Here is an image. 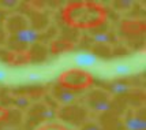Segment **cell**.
Instances as JSON below:
<instances>
[{"instance_id": "277c9868", "label": "cell", "mask_w": 146, "mask_h": 130, "mask_svg": "<svg viewBox=\"0 0 146 130\" xmlns=\"http://www.w3.org/2000/svg\"><path fill=\"white\" fill-rule=\"evenodd\" d=\"M86 104L90 110L96 111V112H101V114H107L112 108V96L109 95V92L96 88L86 95Z\"/></svg>"}, {"instance_id": "9c48e42d", "label": "cell", "mask_w": 146, "mask_h": 130, "mask_svg": "<svg viewBox=\"0 0 146 130\" xmlns=\"http://www.w3.org/2000/svg\"><path fill=\"white\" fill-rule=\"evenodd\" d=\"M52 96L53 99L56 100L59 104H62V105H70V104H74L76 101V92H72L70 89H66L63 88L62 85H53L52 86Z\"/></svg>"}, {"instance_id": "5b68a950", "label": "cell", "mask_w": 146, "mask_h": 130, "mask_svg": "<svg viewBox=\"0 0 146 130\" xmlns=\"http://www.w3.org/2000/svg\"><path fill=\"white\" fill-rule=\"evenodd\" d=\"M57 117L62 121L67 123L75 125V126H82L86 122L88 118V110L78 105V104H70V105H63L60 110L57 111Z\"/></svg>"}, {"instance_id": "ac0fdd59", "label": "cell", "mask_w": 146, "mask_h": 130, "mask_svg": "<svg viewBox=\"0 0 146 130\" xmlns=\"http://www.w3.org/2000/svg\"><path fill=\"white\" fill-rule=\"evenodd\" d=\"M92 51L96 52L97 55H101V56H109L112 53V47L105 45V44H94L92 47Z\"/></svg>"}, {"instance_id": "e0dca14e", "label": "cell", "mask_w": 146, "mask_h": 130, "mask_svg": "<svg viewBox=\"0 0 146 130\" xmlns=\"http://www.w3.org/2000/svg\"><path fill=\"white\" fill-rule=\"evenodd\" d=\"M76 62L81 66H93L96 62V56L92 53V52H83V53H79L75 59Z\"/></svg>"}, {"instance_id": "603a6c76", "label": "cell", "mask_w": 146, "mask_h": 130, "mask_svg": "<svg viewBox=\"0 0 146 130\" xmlns=\"http://www.w3.org/2000/svg\"><path fill=\"white\" fill-rule=\"evenodd\" d=\"M115 6H116L117 10H128L130 7L133 6V3H131V1H127V0H123V1H116Z\"/></svg>"}, {"instance_id": "d6986e66", "label": "cell", "mask_w": 146, "mask_h": 130, "mask_svg": "<svg viewBox=\"0 0 146 130\" xmlns=\"http://www.w3.org/2000/svg\"><path fill=\"white\" fill-rule=\"evenodd\" d=\"M13 103L15 105V108L21 110L23 107H29L30 105V100H29L27 96H17V97L13 99Z\"/></svg>"}, {"instance_id": "83f0119b", "label": "cell", "mask_w": 146, "mask_h": 130, "mask_svg": "<svg viewBox=\"0 0 146 130\" xmlns=\"http://www.w3.org/2000/svg\"><path fill=\"white\" fill-rule=\"evenodd\" d=\"M4 78H6V73L0 70V81H4Z\"/></svg>"}, {"instance_id": "52a82bcc", "label": "cell", "mask_w": 146, "mask_h": 130, "mask_svg": "<svg viewBox=\"0 0 146 130\" xmlns=\"http://www.w3.org/2000/svg\"><path fill=\"white\" fill-rule=\"evenodd\" d=\"M27 27H30V21L27 19V17L22 15V14H13L4 21V30L8 36L19 32L22 29H27Z\"/></svg>"}, {"instance_id": "cb8c5ba5", "label": "cell", "mask_w": 146, "mask_h": 130, "mask_svg": "<svg viewBox=\"0 0 146 130\" xmlns=\"http://www.w3.org/2000/svg\"><path fill=\"white\" fill-rule=\"evenodd\" d=\"M7 117H8V108L0 105V123H6Z\"/></svg>"}, {"instance_id": "4316f807", "label": "cell", "mask_w": 146, "mask_h": 130, "mask_svg": "<svg viewBox=\"0 0 146 130\" xmlns=\"http://www.w3.org/2000/svg\"><path fill=\"white\" fill-rule=\"evenodd\" d=\"M4 21H6V17H4V13H3V11L0 10V25H1V23H3Z\"/></svg>"}, {"instance_id": "7c38bea8", "label": "cell", "mask_w": 146, "mask_h": 130, "mask_svg": "<svg viewBox=\"0 0 146 130\" xmlns=\"http://www.w3.org/2000/svg\"><path fill=\"white\" fill-rule=\"evenodd\" d=\"M121 29L126 33H130V34H141V33L145 32L146 25L145 22L141 19H127L121 22Z\"/></svg>"}, {"instance_id": "484cf974", "label": "cell", "mask_w": 146, "mask_h": 130, "mask_svg": "<svg viewBox=\"0 0 146 130\" xmlns=\"http://www.w3.org/2000/svg\"><path fill=\"white\" fill-rule=\"evenodd\" d=\"M0 130H22L21 127H13V126H3Z\"/></svg>"}, {"instance_id": "3957f363", "label": "cell", "mask_w": 146, "mask_h": 130, "mask_svg": "<svg viewBox=\"0 0 146 130\" xmlns=\"http://www.w3.org/2000/svg\"><path fill=\"white\" fill-rule=\"evenodd\" d=\"M41 37V30H38L36 27H27V29H22L19 32L7 36V45L10 49H13L17 53H22L26 52L29 48L34 44H37Z\"/></svg>"}, {"instance_id": "8992f818", "label": "cell", "mask_w": 146, "mask_h": 130, "mask_svg": "<svg viewBox=\"0 0 146 130\" xmlns=\"http://www.w3.org/2000/svg\"><path fill=\"white\" fill-rule=\"evenodd\" d=\"M123 125L126 130H145V110H128L123 117Z\"/></svg>"}, {"instance_id": "4fadbf2b", "label": "cell", "mask_w": 146, "mask_h": 130, "mask_svg": "<svg viewBox=\"0 0 146 130\" xmlns=\"http://www.w3.org/2000/svg\"><path fill=\"white\" fill-rule=\"evenodd\" d=\"M131 91L130 85L121 81H115L109 86V95H115V96H124Z\"/></svg>"}, {"instance_id": "5bb4252c", "label": "cell", "mask_w": 146, "mask_h": 130, "mask_svg": "<svg viewBox=\"0 0 146 130\" xmlns=\"http://www.w3.org/2000/svg\"><path fill=\"white\" fill-rule=\"evenodd\" d=\"M23 122V114L22 111L18 108H11L8 110V117H7V122L10 126L13 127H19V125Z\"/></svg>"}, {"instance_id": "44dd1931", "label": "cell", "mask_w": 146, "mask_h": 130, "mask_svg": "<svg viewBox=\"0 0 146 130\" xmlns=\"http://www.w3.org/2000/svg\"><path fill=\"white\" fill-rule=\"evenodd\" d=\"M81 130H104L102 126L97 122H93V121H86L85 123L81 126Z\"/></svg>"}, {"instance_id": "30bf717a", "label": "cell", "mask_w": 146, "mask_h": 130, "mask_svg": "<svg viewBox=\"0 0 146 130\" xmlns=\"http://www.w3.org/2000/svg\"><path fill=\"white\" fill-rule=\"evenodd\" d=\"M102 129L104 130H126L124 129V125H123V121L121 118L116 117L111 112H107V114H102L101 117V123Z\"/></svg>"}, {"instance_id": "9a60e30c", "label": "cell", "mask_w": 146, "mask_h": 130, "mask_svg": "<svg viewBox=\"0 0 146 130\" xmlns=\"http://www.w3.org/2000/svg\"><path fill=\"white\" fill-rule=\"evenodd\" d=\"M72 47H74L72 41H68V40H55V41H52L51 51L53 53H60V52L71 49Z\"/></svg>"}, {"instance_id": "ba28073f", "label": "cell", "mask_w": 146, "mask_h": 130, "mask_svg": "<svg viewBox=\"0 0 146 130\" xmlns=\"http://www.w3.org/2000/svg\"><path fill=\"white\" fill-rule=\"evenodd\" d=\"M55 110L49 107L48 104L45 103H36L33 104L32 107L29 108V112H27V118L29 121H45V119H52L55 117Z\"/></svg>"}, {"instance_id": "2e32d148", "label": "cell", "mask_w": 146, "mask_h": 130, "mask_svg": "<svg viewBox=\"0 0 146 130\" xmlns=\"http://www.w3.org/2000/svg\"><path fill=\"white\" fill-rule=\"evenodd\" d=\"M93 40L96 44H105V45H111L115 41V37L108 32H97L93 34Z\"/></svg>"}, {"instance_id": "8fae6325", "label": "cell", "mask_w": 146, "mask_h": 130, "mask_svg": "<svg viewBox=\"0 0 146 130\" xmlns=\"http://www.w3.org/2000/svg\"><path fill=\"white\" fill-rule=\"evenodd\" d=\"M26 58L27 62H41L46 58V48L42 44H34L26 51Z\"/></svg>"}, {"instance_id": "f1b7e54d", "label": "cell", "mask_w": 146, "mask_h": 130, "mask_svg": "<svg viewBox=\"0 0 146 130\" xmlns=\"http://www.w3.org/2000/svg\"><path fill=\"white\" fill-rule=\"evenodd\" d=\"M38 78H40V75H38V74H34V73L30 75V79H38Z\"/></svg>"}, {"instance_id": "ffe728a7", "label": "cell", "mask_w": 146, "mask_h": 130, "mask_svg": "<svg viewBox=\"0 0 146 130\" xmlns=\"http://www.w3.org/2000/svg\"><path fill=\"white\" fill-rule=\"evenodd\" d=\"M37 130H67V127L60 123H42Z\"/></svg>"}, {"instance_id": "6da1fadb", "label": "cell", "mask_w": 146, "mask_h": 130, "mask_svg": "<svg viewBox=\"0 0 146 130\" xmlns=\"http://www.w3.org/2000/svg\"><path fill=\"white\" fill-rule=\"evenodd\" d=\"M62 18L72 29H94L107 19V10L96 1H71L63 8Z\"/></svg>"}, {"instance_id": "7a4b0ae2", "label": "cell", "mask_w": 146, "mask_h": 130, "mask_svg": "<svg viewBox=\"0 0 146 130\" xmlns=\"http://www.w3.org/2000/svg\"><path fill=\"white\" fill-rule=\"evenodd\" d=\"M94 82V77L90 71L82 70V69H70L63 71L59 78L57 84L62 85L66 89H70L72 92H79L92 88Z\"/></svg>"}, {"instance_id": "d4e9b609", "label": "cell", "mask_w": 146, "mask_h": 130, "mask_svg": "<svg viewBox=\"0 0 146 130\" xmlns=\"http://www.w3.org/2000/svg\"><path fill=\"white\" fill-rule=\"evenodd\" d=\"M18 4H19V1H7V0H3V1H0V6L3 7V8H6V10L14 8V7H17Z\"/></svg>"}, {"instance_id": "7402d4cb", "label": "cell", "mask_w": 146, "mask_h": 130, "mask_svg": "<svg viewBox=\"0 0 146 130\" xmlns=\"http://www.w3.org/2000/svg\"><path fill=\"white\" fill-rule=\"evenodd\" d=\"M115 71L119 75H127L128 73H130V67L126 65H119L115 67Z\"/></svg>"}]
</instances>
